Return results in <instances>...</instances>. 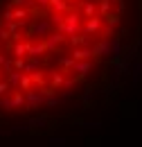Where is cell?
<instances>
[{"instance_id": "3957f363", "label": "cell", "mask_w": 142, "mask_h": 147, "mask_svg": "<svg viewBox=\"0 0 142 147\" xmlns=\"http://www.w3.org/2000/svg\"><path fill=\"white\" fill-rule=\"evenodd\" d=\"M97 0H88V2H84V16L86 18H92V16H97V5H95Z\"/></svg>"}, {"instance_id": "7a4b0ae2", "label": "cell", "mask_w": 142, "mask_h": 147, "mask_svg": "<svg viewBox=\"0 0 142 147\" xmlns=\"http://www.w3.org/2000/svg\"><path fill=\"white\" fill-rule=\"evenodd\" d=\"M48 9L54 14H66L70 9V2L68 0H48Z\"/></svg>"}, {"instance_id": "5b68a950", "label": "cell", "mask_w": 142, "mask_h": 147, "mask_svg": "<svg viewBox=\"0 0 142 147\" xmlns=\"http://www.w3.org/2000/svg\"><path fill=\"white\" fill-rule=\"evenodd\" d=\"M68 2H77V0H68Z\"/></svg>"}, {"instance_id": "277c9868", "label": "cell", "mask_w": 142, "mask_h": 147, "mask_svg": "<svg viewBox=\"0 0 142 147\" xmlns=\"http://www.w3.org/2000/svg\"><path fill=\"white\" fill-rule=\"evenodd\" d=\"M36 5H41V7H48V0H34Z\"/></svg>"}, {"instance_id": "6da1fadb", "label": "cell", "mask_w": 142, "mask_h": 147, "mask_svg": "<svg viewBox=\"0 0 142 147\" xmlns=\"http://www.w3.org/2000/svg\"><path fill=\"white\" fill-rule=\"evenodd\" d=\"M104 30V20H102V16H92V18H86V23H84V34H99Z\"/></svg>"}]
</instances>
